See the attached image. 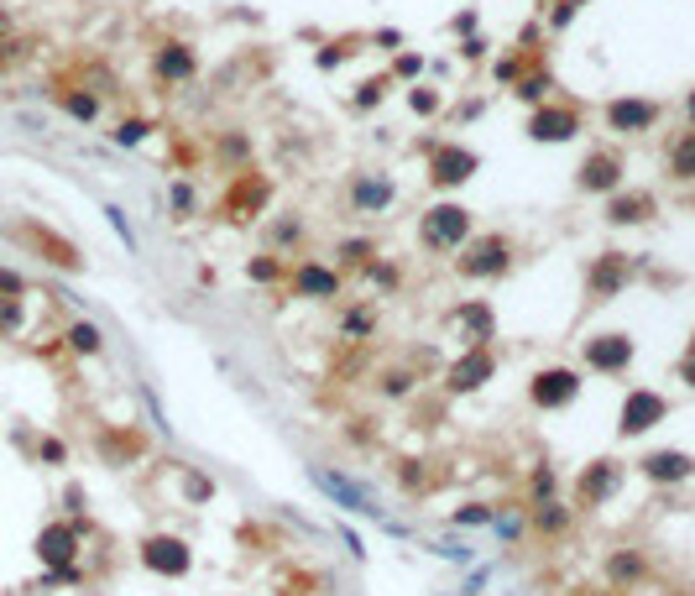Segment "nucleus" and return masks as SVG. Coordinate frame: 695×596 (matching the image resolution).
Wrapping results in <instances>:
<instances>
[{"instance_id": "aec40b11", "label": "nucleus", "mask_w": 695, "mask_h": 596, "mask_svg": "<svg viewBox=\"0 0 695 596\" xmlns=\"http://www.w3.org/2000/svg\"><path fill=\"white\" fill-rule=\"evenodd\" d=\"M633 466H638L643 481H654V487H685V481H695V455L690 450H675V445L643 450Z\"/></svg>"}, {"instance_id": "13d9d810", "label": "nucleus", "mask_w": 695, "mask_h": 596, "mask_svg": "<svg viewBox=\"0 0 695 596\" xmlns=\"http://www.w3.org/2000/svg\"><path fill=\"white\" fill-rule=\"evenodd\" d=\"M680 110H685V126L695 131V89H685V100H680Z\"/></svg>"}, {"instance_id": "4468645a", "label": "nucleus", "mask_w": 695, "mask_h": 596, "mask_svg": "<svg viewBox=\"0 0 695 596\" xmlns=\"http://www.w3.org/2000/svg\"><path fill=\"white\" fill-rule=\"evenodd\" d=\"M492 377H497V351L492 346H466L445 372H439V387H445V398H471Z\"/></svg>"}, {"instance_id": "72a5a7b5", "label": "nucleus", "mask_w": 695, "mask_h": 596, "mask_svg": "<svg viewBox=\"0 0 695 596\" xmlns=\"http://www.w3.org/2000/svg\"><path fill=\"white\" fill-rule=\"evenodd\" d=\"M403 100H408V110L419 121H434L439 110H445V89H434V84H413V89H403Z\"/></svg>"}, {"instance_id": "864d4df0", "label": "nucleus", "mask_w": 695, "mask_h": 596, "mask_svg": "<svg viewBox=\"0 0 695 596\" xmlns=\"http://www.w3.org/2000/svg\"><path fill=\"white\" fill-rule=\"evenodd\" d=\"M575 11H581V6H570V0H554V16H549V27H554V32H565L570 21H575Z\"/></svg>"}, {"instance_id": "bb28decb", "label": "nucleus", "mask_w": 695, "mask_h": 596, "mask_svg": "<svg viewBox=\"0 0 695 596\" xmlns=\"http://www.w3.org/2000/svg\"><path fill=\"white\" fill-rule=\"evenodd\" d=\"M377 257H382L377 236H345V241L335 246V272H340V278H366Z\"/></svg>"}, {"instance_id": "de8ad7c7", "label": "nucleus", "mask_w": 695, "mask_h": 596, "mask_svg": "<svg viewBox=\"0 0 695 596\" xmlns=\"http://www.w3.org/2000/svg\"><path fill=\"white\" fill-rule=\"evenodd\" d=\"M183 492H189L194 502H210V497H215V481L199 476V471H189V476H183Z\"/></svg>"}, {"instance_id": "c756f323", "label": "nucleus", "mask_w": 695, "mask_h": 596, "mask_svg": "<svg viewBox=\"0 0 695 596\" xmlns=\"http://www.w3.org/2000/svg\"><path fill=\"white\" fill-rule=\"evenodd\" d=\"M95 445H100V455H105V461H110V466H131V461H136V455H142V450H147V440H142V434H136V429H121V434H115V429H110V434H100V440H95Z\"/></svg>"}, {"instance_id": "5fc2aeb1", "label": "nucleus", "mask_w": 695, "mask_h": 596, "mask_svg": "<svg viewBox=\"0 0 695 596\" xmlns=\"http://www.w3.org/2000/svg\"><path fill=\"white\" fill-rule=\"evenodd\" d=\"M460 58H466V63H481V58H486V42H481V37H466V42H460Z\"/></svg>"}, {"instance_id": "ea45409f", "label": "nucleus", "mask_w": 695, "mask_h": 596, "mask_svg": "<svg viewBox=\"0 0 695 596\" xmlns=\"http://www.w3.org/2000/svg\"><path fill=\"white\" fill-rule=\"evenodd\" d=\"M392 476H398V487H403V492H413V497H419V492H429V471H424V461H419V455H403V461H398V471H392Z\"/></svg>"}, {"instance_id": "39448f33", "label": "nucleus", "mask_w": 695, "mask_h": 596, "mask_svg": "<svg viewBox=\"0 0 695 596\" xmlns=\"http://www.w3.org/2000/svg\"><path fill=\"white\" fill-rule=\"evenodd\" d=\"M633 278H638V257H633V251H617V246L596 251V257L586 262V278H581L586 304H591V309L612 304V298L628 293V283H633Z\"/></svg>"}, {"instance_id": "c03bdc74", "label": "nucleus", "mask_w": 695, "mask_h": 596, "mask_svg": "<svg viewBox=\"0 0 695 596\" xmlns=\"http://www.w3.org/2000/svg\"><path fill=\"white\" fill-rule=\"evenodd\" d=\"M298 236H304V220H298V215L277 220V225H272V251H283V257H288V251L298 246Z\"/></svg>"}, {"instance_id": "2f4dec72", "label": "nucleus", "mask_w": 695, "mask_h": 596, "mask_svg": "<svg viewBox=\"0 0 695 596\" xmlns=\"http://www.w3.org/2000/svg\"><path fill=\"white\" fill-rule=\"evenodd\" d=\"M63 346H68V356H100L105 351V335H100V325H89V319H74V325L63 330Z\"/></svg>"}, {"instance_id": "0eeeda50", "label": "nucleus", "mask_w": 695, "mask_h": 596, "mask_svg": "<svg viewBox=\"0 0 695 596\" xmlns=\"http://www.w3.org/2000/svg\"><path fill=\"white\" fill-rule=\"evenodd\" d=\"M309 481L335 502L340 513H356V518H377L387 523V508H382V497L366 487V481H356L351 471H335V466H309Z\"/></svg>"}, {"instance_id": "f257e3e1", "label": "nucleus", "mask_w": 695, "mask_h": 596, "mask_svg": "<svg viewBox=\"0 0 695 596\" xmlns=\"http://www.w3.org/2000/svg\"><path fill=\"white\" fill-rule=\"evenodd\" d=\"M513 267H518V246H513V236H507V231L471 236L450 257V272H455L460 283H502Z\"/></svg>"}, {"instance_id": "20e7f679", "label": "nucleus", "mask_w": 695, "mask_h": 596, "mask_svg": "<svg viewBox=\"0 0 695 596\" xmlns=\"http://www.w3.org/2000/svg\"><path fill=\"white\" fill-rule=\"evenodd\" d=\"M622 481H628V461H617V455H596V461H586L581 471L570 476V508L575 513L607 508V502L622 492Z\"/></svg>"}, {"instance_id": "473e14b6", "label": "nucleus", "mask_w": 695, "mask_h": 596, "mask_svg": "<svg viewBox=\"0 0 695 596\" xmlns=\"http://www.w3.org/2000/svg\"><path fill=\"white\" fill-rule=\"evenodd\" d=\"M549 89H554V74H549V68H539V63H534V68H528V74H523V79L513 84V95H518V100H523L528 110H534V105L554 100Z\"/></svg>"}, {"instance_id": "c85d7f7f", "label": "nucleus", "mask_w": 695, "mask_h": 596, "mask_svg": "<svg viewBox=\"0 0 695 596\" xmlns=\"http://www.w3.org/2000/svg\"><path fill=\"white\" fill-rule=\"evenodd\" d=\"M377 335V309L372 304H345L340 309V340L345 346H361V340Z\"/></svg>"}, {"instance_id": "9d476101", "label": "nucleus", "mask_w": 695, "mask_h": 596, "mask_svg": "<svg viewBox=\"0 0 695 596\" xmlns=\"http://www.w3.org/2000/svg\"><path fill=\"white\" fill-rule=\"evenodd\" d=\"M622 173H628V152L612 147V142H601L581 157V168H575V194L581 199H607L622 189Z\"/></svg>"}, {"instance_id": "5701e85b", "label": "nucleus", "mask_w": 695, "mask_h": 596, "mask_svg": "<svg viewBox=\"0 0 695 596\" xmlns=\"http://www.w3.org/2000/svg\"><path fill=\"white\" fill-rule=\"evenodd\" d=\"M79 539H84V523H48V529L37 534V560L48 570L79 565Z\"/></svg>"}, {"instance_id": "7c9ffc66", "label": "nucleus", "mask_w": 695, "mask_h": 596, "mask_svg": "<svg viewBox=\"0 0 695 596\" xmlns=\"http://www.w3.org/2000/svg\"><path fill=\"white\" fill-rule=\"evenodd\" d=\"M288 267L293 262L283 257V251H257V257L246 262V278L257 288H277V283H288Z\"/></svg>"}, {"instance_id": "dca6fc26", "label": "nucleus", "mask_w": 695, "mask_h": 596, "mask_svg": "<svg viewBox=\"0 0 695 596\" xmlns=\"http://www.w3.org/2000/svg\"><path fill=\"white\" fill-rule=\"evenodd\" d=\"M669 419V398L659 387H628L622 393V408H617V434L622 440H643L648 429H659Z\"/></svg>"}, {"instance_id": "a19ab883", "label": "nucleus", "mask_w": 695, "mask_h": 596, "mask_svg": "<svg viewBox=\"0 0 695 596\" xmlns=\"http://www.w3.org/2000/svg\"><path fill=\"white\" fill-rule=\"evenodd\" d=\"M220 157L230 163V173H236V163L251 168V136H246V131H225V136H220Z\"/></svg>"}, {"instance_id": "ddd939ff", "label": "nucleus", "mask_w": 695, "mask_h": 596, "mask_svg": "<svg viewBox=\"0 0 695 596\" xmlns=\"http://www.w3.org/2000/svg\"><path fill=\"white\" fill-rule=\"evenodd\" d=\"M288 298H298V304H340V298H345V278L335 272V262L304 257V262L288 267Z\"/></svg>"}, {"instance_id": "f8f14e48", "label": "nucleus", "mask_w": 695, "mask_h": 596, "mask_svg": "<svg viewBox=\"0 0 695 596\" xmlns=\"http://www.w3.org/2000/svg\"><path fill=\"white\" fill-rule=\"evenodd\" d=\"M664 121V100L659 95H612L607 105H601V126H607L612 136H648Z\"/></svg>"}, {"instance_id": "4c0bfd02", "label": "nucleus", "mask_w": 695, "mask_h": 596, "mask_svg": "<svg viewBox=\"0 0 695 596\" xmlns=\"http://www.w3.org/2000/svg\"><path fill=\"white\" fill-rule=\"evenodd\" d=\"M413 382H419V372H413V366H387V372L377 377L382 398H413Z\"/></svg>"}, {"instance_id": "09e8293b", "label": "nucleus", "mask_w": 695, "mask_h": 596, "mask_svg": "<svg viewBox=\"0 0 695 596\" xmlns=\"http://www.w3.org/2000/svg\"><path fill=\"white\" fill-rule=\"evenodd\" d=\"M424 74V58L419 53H398V63H392V79H419Z\"/></svg>"}, {"instance_id": "3c124183", "label": "nucleus", "mask_w": 695, "mask_h": 596, "mask_svg": "<svg viewBox=\"0 0 695 596\" xmlns=\"http://www.w3.org/2000/svg\"><path fill=\"white\" fill-rule=\"evenodd\" d=\"M675 377L690 387V393H695V340H690V346H685V356L675 361Z\"/></svg>"}, {"instance_id": "9b49d317", "label": "nucleus", "mask_w": 695, "mask_h": 596, "mask_svg": "<svg viewBox=\"0 0 695 596\" xmlns=\"http://www.w3.org/2000/svg\"><path fill=\"white\" fill-rule=\"evenodd\" d=\"M272 204V178L257 168H241L236 178L225 183V199H220V220L225 225H251L257 215H267Z\"/></svg>"}, {"instance_id": "49530a36", "label": "nucleus", "mask_w": 695, "mask_h": 596, "mask_svg": "<svg viewBox=\"0 0 695 596\" xmlns=\"http://www.w3.org/2000/svg\"><path fill=\"white\" fill-rule=\"evenodd\" d=\"M21 330V298H0V335Z\"/></svg>"}, {"instance_id": "052dcab7", "label": "nucleus", "mask_w": 695, "mask_h": 596, "mask_svg": "<svg viewBox=\"0 0 695 596\" xmlns=\"http://www.w3.org/2000/svg\"><path fill=\"white\" fill-rule=\"evenodd\" d=\"M0 74H6V63H0Z\"/></svg>"}, {"instance_id": "7ed1b4c3", "label": "nucleus", "mask_w": 695, "mask_h": 596, "mask_svg": "<svg viewBox=\"0 0 695 596\" xmlns=\"http://www.w3.org/2000/svg\"><path fill=\"white\" fill-rule=\"evenodd\" d=\"M586 393V372L570 361H554V366H539L534 377H528V408L534 414H565L575 408Z\"/></svg>"}, {"instance_id": "c9c22d12", "label": "nucleus", "mask_w": 695, "mask_h": 596, "mask_svg": "<svg viewBox=\"0 0 695 596\" xmlns=\"http://www.w3.org/2000/svg\"><path fill=\"white\" fill-rule=\"evenodd\" d=\"M168 210H173L178 225H189V220L199 215V194H194V183H189V178H178L173 189H168Z\"/></svg>"}, {"instance_id": "f3484780", "label": "nucleus", "mask_w": 695, "mask_h": 596, "mask_svg": "<svg viewBox=\"0 0 695 596\" xmlns=\"http://www.w3.org/2000/svg\"><path fill=\"white\" fill-rule=\"evenodd\" d=\"M142 565L162 581H183L194 570V544L183 534H147L142 539Z\"/></svg>"}, {"instance_id": "f03ea898", "label": "nucleus", "mask_w": 695, "mask_h": 596, "mask_svg": "<svg viewBox=\"0 0 695 596\" xmlns=\"http://www.w3.org/2000/svg\"><path fill=\"white\" fill-rule=\"evenodd\" d=\"M471 236H476V215L455 199H434L419 215V251H429V257H455Z\"/></svg>"}, {"instance_id": "bf43d9fd", "label": "nucleus", "mask_w": 695, "mask_h": 596, "mask_svg": "<svg viewBox=\"0 0 695 596\" xmlns=\"http://www.w3.org/2000/svg\"><path fill=\"white\" fill-rule=\"evenodd\" d=\"M575 596H622V591H612V586H581Z\"/></svg>"}, {"instance_id": "6ab92c4d", "label": "nucleus", "mask_w": 695, "mask_h": 596, "mask_svg": "<svg viewBox=\"0 0 695 596\" xmlns=\"http://www.w3.org/2000/svg\"><path fill=\"white\" fill-rule=\"evenodd\" d=\"M445 330H455L460 346H492L497 340V309L486 298H466V304L445 309Z\"/></svg>"}, {"instance_id": "603ef678", "label": "nucleus", "mask_w": 695, "mask_h": 596, "mask_svg": "<svg viewBox=\"0 0 695 596\" xmlns=\"http://www.w3.org/2000/svg\"><path fill=\"white\" fill-rule=\"evenodd\" d=\"M37 455H42V466H63V461H68L63 440H42V445H37Z\"/></svg>"}, {"instance_id": "6e6d98bb", "label": "nucleus", "mask_w": 695, "mask_h": 596, "mask_svg": "<svg viewBox=\"0 0 695 596\" xmlns=\"http://www.w3.org/2000/svg\"><path fill=\"white\" fill-rule=\"evenodd\" d=\"M486 576H492V570H471V581H466V591H460V596H481V586H486Z\"/></svg>"}, {"instance_id": "412c9836", "label": "nucleus", "mask_w": 695, "mask_h": 596, "mask_svg": "<svg viewBox=\"0 0 695 596\" xmlns=\"http://www.w3.org/2000/svg\"><path fill=\"white\" fill-rule=\"evenodd\" d=\"M659 210L664 204H659L654 189H628V183L601 199V220L607 225H648V220H659Z\"/></svg>"}, {"instance_id": "4d7b16f0", "label": "nucleus", "mask_w": 695, "mask_h": 596, "mask_svg": "<svg viewBox=\"0 0 695 596\" xmlns=\"http://www.w3.org/2000/svg\"><path fill=\"white\" fill-rule=\"evenodd\" d=\"M105 215H110V225H115V231H121V236H126V246H131V225H126V215H121V210H115V204H110V210H105Z\"/></svg>"}, {"instance_id": "a211bd4d", "label": "nucleus", "mask_w": 695, "mask_h": 596, "mask_svg": "<svg viewBox=\"0 0 695 596\" xmlns=\"http://www.w3.org/2000/svg\"><path fill=\"white\" fill-rule=\"evenodd\" d=\"M152 79H157L162 89L194 84V79H199V48H194V42H183V37L157 42V48H152Z\"/></svg>"}, {"instance_id": "393cba45", "label": "nucleus", "mask_w": 695, "mask_h": 596, "mask_svg": "<svg viewBox=\"0 0 695 596\" xmlns=\"http://www.w3.org/2000/svg\"><path fill=\"white\" fill-rule=\"evenodd\" d=\"M601 570H607L612 591H633V586H643V581H648V555H643L638 544H617V549H607Z\"/></svg>"}, {"instance_id": "79ce46f5", "label": "nucleus", "mask_w": 695, "mask_h": 596, "mask_svg": "<svg viewBox=\"0 0 695 596\" xmlns=\"http://www.w3.org/2000/svg\"><path fill=\"white\" fill-rule=\"evenodd\" d=\"M361 283H372L377 293H392V288H398V283H403V267H398V262H392V257H377V262H372V272H366V278H361Z\"/></svg>"}, {"instance_id": "1a4fd4ad", "label": "nucleus", "mask_w": 695, "mask_h": 596, "mask_svg": "<svg viewBox=\"0 0 695 596\" xmlns=\"http://www.w3.org/2000/svg\"><path fill=\"white\" fill-rule=\"evenodd\" d=\"M476 173H481V152H476V147L450 142V136L429 147L424 178H429V189H434V194H450V189H460V183H471Z\"/></svg>"}, {"instance_id": "b1692460", "label": "nucleus", "mask_w": 695, "mask_h": 596, "mask_svg": "<svg viewBox=\"0 0 695 596\" xmlns=\"http://www.w3.org/2000/svg\"><path fill=\"white\" fill-rule=\"evenodd\" d=\"M575 529V508L570 497H549V502H528V534H539L544 544L565 539Z\"/></svg>"}, {"instance_id": "58836bf2", "label": "nucleus", "mask_w": 695, "mask_h": 596, "mask_svg": "<svg viewBox=\"0 0 695 596\" xmlns=\"http://www.w3.org/2000/svg\"><path fill=\"white\" fill-rule=\"evenodd\" d=\"M387 95H392V74H377V79H366L356 95H351V110H361V116H366V110H377Z\"/></svg>"}, {"instance_id": "2eb2a0df", "label": "nucleus", "mask_w": 695, "mask_h": 596, "mask_svg": "<svg viewBox=\"0 0 695 596\" xmlns=\"http://www.w3.org/2000/svg\"><path fill=\"white\" fill-rule=\"evenodd\" d=\"M11 236L27 246L37 262H48V267H58V272H84L79 246L68 241V236H58V231H48L42 220H21V225H11Z\"/></svg>"}, {"instance_id": "4be33fe9", "label": "nucleus", "mask_w": 695, "mask_h": 596, "mask_svg": "<svg viewBox=\"0 0 695 596\" xmlns=\"http://www.w3.org/2000/svg\"><path fill=\"white\" fill-rule=\"evenodd\" d=\"M345 199H351L356 215H387L392 199H398V183H392L387 173H377V168H366V173L351 178V194Z\"/></svg>"}, {"instance_id": "f704fd0d", "label": "nucleus", "mask_w": 695, "mask_h": 596, "mask_svg": "<svg viewBox=\"0 0 695 596\" xmlns=\"http://www.w3.org/2000/svg\"><path fill=\"white\" fill-rule=\"evenodd\" d=\"M492 518H497V502H460L450 513L455 529H492Z\"/></svg>"}, {"instance_id": "37998d69", "label": "nucleus", "mask_w": 695, "mask_h": 596, "mask_svg": "<svg viewBox=\"0 0 695 596\" xmlns=\"http://www.w3.org/2000/svg\"><path fill=\"white\" fill-rule=\"evenodd\" d=\"M492 529H497V534H502L507 544H513V539H523V534H528V508H507V513L497 508V518H492Z\"/></svg>"}, {"instance_id": "8fccbe9b", "label": "nucleus", "mask_w": 695, "mask_h": 596, "mask_svg": "<svg viewBox=\"0 0 695 596\" xmlns=\"http://www.w3.org/2000/svg\"><path fill=\"white\" fill-rule=\"evenodd\" d=\"M0 298H27V278L11 267H0Z\"/></svg>"}, {"instance_id": "a18cd8bd", "label": "nucleus", "mask_w": 695, "mask_h": 596, "mask_svg": "<svg viewBox=\"0 0 695 596\" xmlns=\"http://www.w3.org/2000/svg\"><path fill=\"white\" fill-rule=\"evenodd\" d=\"M147 131H152V121H136V116H131V121H121V126L110 131V142H115V147H142Z\"/></svg>"}, {"instance_id": "e433bc0d", "label": "nucleus", "mask_w": 695, "mask_h": 596, "mask_svg": "<svg viewBox=\"0 0 695 596\" xmlns=\"http://www.w3.org/2000/svg\"><path fill=\"white\" fill-rule=\"evenodd\" d=\"M560 497V471H554L549 461H539L534 471H528V502H549Z\"/></svg>"}, {"instance_id": "6e6552de", "label": "nucleus", "mask_w": 695, "mask_h": 596, "mask_svg": "<svg viewBox=\"0 0 695 596\" xmlns=\"http://www.w3.org/2000/svg\"><path fill=\"white\" fill-rule=\"evenodd\" d=\"M638 361V346L628 330H596L581 340V372L591 377H628Z\"/></svg>"}, {"instance_id": "cd10ccee", "label": "nucleus", "mask_w": 695, "mask_h": 596, "mask_svg": "<svg viewBox=\"0 0 695 596\" xmlns=\"http://www.w3.org/2000/svg\"><path fill=\"white\" fill-rule=\"evenodd\" d=\"M664 178L680 183V189H690V183H695V131L690 126H680L675 136H669V147H664Z\"/></svg>"}, {"instance_id": "423d86ee", "label": "nucleus", "mask_w": 695, "mask_h": 596, "mask_svg": "<svg viewBox=\"0 0 695 596\" xmlns=\"http://www.w3.org/2000/svg\"><path fill=\"white\" fill-rule=\"evenodd\" d=\"M586 131V105L581 100H544L528 110V121H523V136L528 142H539V147H560V142H575V136Z\"/></svg>"}, {"instance_id": "a878e982", "label": "nucleus", "mask_w": 695, "mask_h": 596, "mask_svg": "<svg viewBox=\"0 0 695 596\" xmlns=\"http://www.w3.org/2000/svg\"><path fill=\"white\" fill-rule=\"evenodd\" d=\"M48 95H53V105L63 110V116H68V121H79V126H95V121L105 116V100L95 95V89H79V84H53Z\"/></svg>"}]
</instances>
